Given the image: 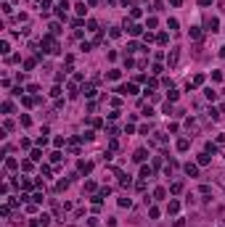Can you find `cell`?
<instances>
[{"instance_id":"6da1fadb","label":"cell","mask_w":225,"mask_h":227,"mask_svg":"<svg viewBox=\"0 0 225 227\" xmlns=\"http://www.w3.org/2000/svg\"><path fill=\"white\" fill-rule=\"evenodd\" d=\"M42 45L48 48V53H58V45H56L53 34H45V37H42Z\"/></svg>"},{"instance_id":"7a4b0ae2","label":"cell","mask_w":225,"mask_h":227,"mask_svg":"<svg viewBox=\"0 0 225 227\" xmlns=\"http://www.w3.org/2000/svg\"><path fill=\"white\" fill-rule=\"evenodd\" d=\"M117 92H122V95H135V92H138V87H135V84H122Z\"/></svg>"},{"instance_id":"3957f363","label":"cell","mask_w":225,"mask_h":227,"mask_svg":"<svg viewBox=\"0 0 225 227\" xmlns=\"http://www.w3.org/2000/svg\"><path fill=\"white\" fill-rule=\"evenodd\" d=\"M66 8H69V3H66V0H61L58 6H56V13H58L61 19H64V16H66Z\"/></svg>"},{"instance_id":"277c9868","label":"cell","mask_w":225,"mask_h":227,"mask_svg":"<svg viewBox=\"0 0 225 227\" xmlns=\"http://www.w3.org/2000/svg\"><path fill=\"white\" fill-rule=\"evenodd\" d=\"M185 174H188V177H196L199 174V166H196V164H185Z\"/></svg>"},{"instance_id":"5b68a950","label":"cell","mask_w":225,"mask_h":227,"mask_svg":"<svg viewBox=\"0 0 225 227\" xmlns=\"http://www.w3.org/2000/svg\"><path fill=\"white\" fill-rule=\"evenodd\" d=\"M48 222H50V217H48V214H42V217H37V219H32V225H42V227H45Z\"/></svg>"},{"instance_id":"8992f818","label":"cell","mask_w":225,"mask_h":227,"mask_svg":"<svg viewBox=\"0 0 225 227\" xmlns=\"http://www.w3.org/2000/svg\"><path fill=\"white\" fill-rule=\"evenodd\" d=\"M217 26H220L217 19H209V21H207V29H209V32H217Z\"/></svg>"},{"instance_id":"52a82bcc","label":"cell","mask_w":225,"mask_h":227,"mask_svg":"<svg viewBox=\"0 0 225 227\" xmlns=\"http://www.w3.org/2000/svg\"><path fill=\"white\" fill-rule=\"evenodd\" d=\"M127 32H130V34H140V32H143V26H138V24H127Z\"/></svg>"},{"instance_id":"ba28073f","label":"cell","mask_w":225,"mask_h":227,"mask_svg":"<svg viewBox=\"0 0 225 227\" xmlns=\"http://www.w3.org/2000/svg\"><path fill=\"white\" fill-rule=\"evenodd\" d=\"M132 159H135L138 164H140V161H146V151H143V148H140V151H135V156H132Z\"/></svg>"},{"instance_id":"9c48e42d","label":"cell","mask_w":225,"mask_h":227,"mask_svg":"<svg viewBox=\"0 0 225 227\" xmlns=\"http://www.w3.org/2000/svg\"><path fill=\"white\" fill-rule=\"evenodd\" d=\"M178 209H180V203H178V201H170V206H167V211H170V214H178Z\"/></svg>"},{"instance_id":"30bf717a","label":"cell","mask_w":225,"mask_h":227,"mask_svg":"<svg viewBox=\"0 0 225 227\" xmlns=\"http://www.w3.org/2000/svg\"><path fill=\"white\" fill-rule=\"evenodd\" d=\"M82 92H85V98H93V95H95V87L87 84V87H82Z\"/></svg>"},{"instance_id":"8fae6325","label":"cell","mask_w":225,"mask_h":227,"mask_svg":"<svg viewBox=\"0 0 225 227\" xmlns=\"http://www.w3.org/2000/svg\"><path fill=\"white\" fill-rule=\"evenodd\" d=\"M188 145H191V143H188L185 137H180V140H178V151H188Z\"/></svg>"},{"instance_id":"7c38bea8","label":"cell","mask_w":225,"mask_h":227,"mask_svg":"<svg viewBox=\"0 0 225 227\" xmlns=\"http://www.w3.org/2000/svg\"><path fill=\"white\" fill-rule=\"evenodd\" d=\"M164 195H167V190H164V188H156V190H154V198H159V201H162Z\"/></svg>"},{"instance_id":"4fadbf2b","label":"cell","mask_w":225,"mask_h":227,"mask_svg":"<svg viewBox=\"0 0 225 227\" xmlns=\"http://www.w3.org/2000/svg\"><path fill=\"white\" fill-rule=\"evenodd\" d=\"M90 169H93V164H87V161H79V172H85V174H87Z\"/></svg>"},{"instance_id":"5bb4252c","label":"cell","mask_w":225,"mask_h":227,"mask_svg":"<svg viewBox=\"0 0 225 227\" xmlns=\"http://www.w3.org/2000/svg\"><path fill=\"white\" fill-rule=\"evenodd\" d=\"M191 37L193 40H201V29H199V26H191Z\"/></svg>"},{"instance_id":"9a60e30c","label":"cell","mask_w":225,"mask_h":227,"mask_svg":"<svg viewBox=\"0 0 225 227\" xmlns=\"http://www.w3.org/2000/svg\"><path fill=\"white\" fill-rule=\"evenodd\" d=\"M74 11H77L79 16H85V11H87V8H85V3H77V6H74Z\"/></svg>"},{"instance_id":"2e32d148","label":"cell","mask_w":225,"mask_h":227,"mask_svg":"<svg viewBox=\"0 0 225 227\" xmlns=\"http://www.w3.org/2000/svg\"><path fill=\"white\" fill-rule=\"evenodd\" d=\"M199 164H201V166H207V164H209V153H201V156H199Z\"/></svg>"},{"instance_id":"e0dca14e","label":"cell","mask_w":225,"mask_h":227,"mask_svg":"<svg viewBox=\"0 0 225 227\" xmlns=\"http://www.w3.org/2000/svg\"><path fill=\"white\" fill-rule=\"evenodd\" d=\"M140 177H143V180H146V177H151V166H140Z\"/></svg>"},{"instance_id":"ac0fdd59","label":"cell","mask_w":225,"mask_h":227,"mask_svg":"<svg viewBox=\"0 0 225 227\" xmlns=\"http://www.w3.org/2000/svg\"><path fill=\"white\" fill-rule=\"evenodd\" d=\"M204 82V74H196V77H193V82H191V87H196V84H201Z\"/></svg>"},{"instance_id":"d6986e66","label":"cell","mask_w":225,"mask_h":227,"mask_svg":"<svg viewBox=\"0 0 225 227\" xmlns=\"http://www.w3.org/2000/svg\"><path fill=\"white\" fill-rule=\"evenodd\" d=\"M6 166H8V169H16V166H19V161H16V159H6Z\"/></svg>"},{"instance_id":"ffe728a7","label":"cell","mask_w":225,"mask_h":227,"mask_svg":"<svg viewBox=\"0 0 225 227\" xmlns=\"http://www.w3.org/2000/svg\"><path fill=\"white\" fill-rule=\"evenodd\" d=\"M11 111H13V103H11V100H6V103H3V114H11Z\"/></svg>"},{"instance_id":"44dd1931","label":"cell","mask_w":225,"mask_h":227,"mask_svg":"<svg viewBox=\"0 0 225 227\" xmlns=\"http://www.w3.org/2000/svg\"><path fill=\"white\" fill-rule=\"evenodd\" d=\"M175 64H178V50L170 53V66H175Z\"/></svg>"},{"instance_id":"7402d4cb","label":"cell","mask_w":225,"mask_h":227,"mask_svg":"<svg viewBox=\"0 0 225 227\" xmlns=\"http://www.w3.org/2000/svg\"><path fill=\"white\" fill-rule=\"evenodd\" d=\"M119 206H122V209H125V206L130 209V206H132V201H130V198H119Z\"/></svg>"},{"instance_id":"603a6c76","label":"cell","mask_w":225,"mask_h":227,"mask_svg":"<svg viewBox=\"0 0 225 227\" xmlns=\"http://www.w3.org/2000/svg\"><path fill=\"white\" fill-rule=\"evenodd\" d=\"M24 69H26V72H29V69H34V58H26V61H24Z\"/></svg>"},{"instance_id":"cb8c5ba5","label":"cell","mask_w":225,"mask_h":227,"mask_svg":"<svg viewBox=\"0 0 225 227\" xmlns=\"http://www.w3.org/2000/svg\"><path fill=\"white\" fill-rule=\"evenodd\" d=\"M167 98H170V100H178L180 92H178V90H170V92H167Z\"/></svg>"},{"instance_id":"d4e9b609","label":"cell","mask_w":225,"mask_h":227,"mask_svg":"<svg viewBox=\"0 0 225 227\" xmlns=\"http://www.w3.org/2000/svg\"><path fill=\"white\" fill-rule=\"evenodd\" d=\"M204 95L209 98V100H215V98H217V92H215V90H212V87H209V90H204Z\"/></svg>"},{"instance_id":"484cf974","label":"cell","mask_w":225,"mask_h":227,"mask_svg":"<svg viewBox=\"0 0 225 227\" xmlns=\"http://www.w3.org/2000/svg\"><path fill=\"white\" fill-rule=\"evenodd\" d=\"M170 190H172V193H180V190H183V182H175V185H172Z\"/></svg>"},{"instance_id":"4316f807","label":"cell","mask_w":225,"mask_h":227,"mask_svg":"<svg viewBox=\"0 0 225 227\" xmlns=\"http://www.w3.org/2000/svg\"><path fill=\"white\" fill-rule=\"evenodd\" d=\"M156 42H159V45H167V34L162 32V34H159V37H156Z\"/></svg>"},{"instance_id":"83f0119b","label":"cell","mask_w":225,"mask_h":227,"mask_svg":"<svg viewBox=\"0 0 225 227\" xmlns=\"http://www.w3.org/2000/svg\"><path fill=\"white\" fill-rule=\"evenodd\" d=\"M207 153H217V145H215V143H207Z\"/></svg>"},{"instance_id":"f1b7e54d","label":"cell","mask_w":225,"mask_h":227,"mask_svg":"<svg viewBox=\"0 0 225 227\" xmlns=\"http://www.w3.org/2000/svg\"><path fill=\"white\" fill-rule=\"evenodd\" d=\"M29 156H32V161H40V159H42V153H40V151H32Z\"/></svg>"},{"instance_id":"f546056e","label":"cell","mask_w":225,"mask_h":227,"mask_svg":"<svg viewBox=\"0 0 225 227\" xmlns=\"http://www.w3.org/2000/svg\"><path fill=\"white\" fill-rule=\"evenodd\" d=\"M170 6H175V8H178V6H183V0H170Z\"/></svg>"},{"instance_id":"4dcf8cb0","label":"cell","mask_w":225,"mask_h":227,"mask_svg":"<svg viewBox=\"0 0 225 227\" xmlns=\"http://www.w3.org/2000/svg\"><path fill=\"white\" fill-rule=\"evenodd\" d=\"M220 56H223V58H225V45H223V48H220Z\"/></svg>"},{"instance_id":"1f68e13d","label":"cell","mask_w":225,"mask_h":227,"mask_svg":"<svg viewBox=\"0 0 225 227\" xmlns=\"http://www.w3.org/2000/svg\"><path fill=\"white\" fill-rule=\"evenodd\" d=\"M95 3H98V0H87V6H95Z\"/></svg>"}]
</instances>
